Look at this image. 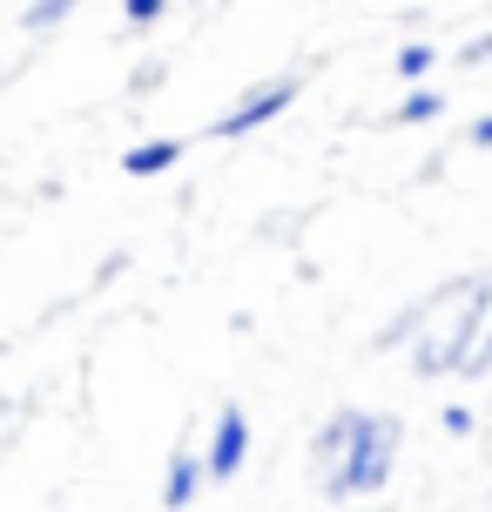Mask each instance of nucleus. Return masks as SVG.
Wrapping results in <instances>:
<instances>
[{"mask_svg": "<svg viewBox=\"0 0 492 512\" xmlns=\"http://www.w3.org/2000/svg\"><path fill=\"white\" fill-rule=\"evenodd\" d=\"M445 115V95L439 88H405V95H398V108H391V122L398 128H425V122H439Z\"/></svg>", "mask_w": 492, "mask_h": 512, "instance_id": "8", "label": "nucleus"}, {"mask_svg": "<svg viewBox=\"0 0 492 512\" xmlns=\"http://www.w3.org/2000/svg\"><path fill=\"white\" fill-rule=\"evenodd\" d=\"M250 411L243 405H216V418H209V445H203V465H209V486H230L236 472L250 465Z\"/></svg>", "mask_w": 492, "mask_h": 512, "instance_id": "4", "label": "nucleus"}, {"mask_svg": "<svg viewBox=\"0 0 492 512\" xmlns=\"http://www.w3.org/2000/svg\"><path fill=\"white\" fill-rule=\"evenodd\" d=\"M459 61H466V68H479V61H492V34H472L466 48H459Z\"/></svg>", "mask_w": 492, "mask_h": 512, "instance_id": "14", "label": "nucleus"}, {"mask_svg": "<svg viewBox=\"0 0 492 512\" xmlns=\"http://www.w3.org/2000/svg\"><path fill=\"white\" fill-rule=\"evenodd\" d=\"M391 68H398V81H412V88H425V75L439 68V48H432V41H405Z\"/></svg>", "mask_w": 492, "mask_h": 512, "instance_id": "9", "label": "nucleus"}, {"mask_svg": "<svg viewBox=\"0 0 492 512\" xmlns=\"http://www.w3.org/2000/svg\"><path fill=\"white\" fill-rule=\"evenodd\" d=\"M27 21H34V27H61V21H68V0H41V7H27Z\"/></svg>", "mask_w": 492, "mask_h": 512, "instance_id": "13", "label": "nucleus"}, {"mask_svg": "<svg viewBox=\"0 0 492 512\" xmlns=\"http://www.w3.org/2000/svg\"><path fill=\"white\" fill-rule=\"evenodd\" d=\"M364 418H371V411H364V405H337L331 418H324V425H317V432H311V465H317V479H331L337 465L351 459V445H358Z\"/></svg>", "mask_w": 492, "mask_h": 512, "instance_id": "5", "label": "nucleus"}, {"mask_svg": "<svg viewBox=\"0 0 492 512\" xmlns=\"http://www.w3.org/2000/svg\"><path fill=\"white\" fill-rule=\"evenodd\" d=\"M398 438H405V425H398L391 411H371L364 432H358V445H351V459L324 479V499H337V506L378 499V492L391 486V465H398Z\"/></svg>", "mask_w": 492, "mask_h": 512, "instance_id": "2", "label": "nucleus"}, {"mask_svg": "<svg viewBox=\"0 0 492 512\" xmlns=\"http://www.w3.org/2000/svg\"><path fill=\"white\" fill-rule=\"evenodd\" d=\"M176 162H182V142H176V135H149V142H129V149H122V176L149 182V176H169Z\"/></svg>", "mask_w": 492, "mask_h": 512, "instance_id": "7", "label": "nucleus"}, {"mask_svg": "<svg viewBox=\"0 0 492 512\" xmlns=\"http://www.w3.org/2000/svg\"><path fill=\"white\" fill-rule=\"evenodd\" d=\"M203 486H209V465H203V452H169V465H162V512H189L196 499H203Z\"/></svg>", "mask_w": 492, "mask_h": 512, "instance_id": "6", "label": "nucleus"}, {"mask_svg": "<svg viewBox=\"0 0 492 512\" xmlns=\"http://www.w3.org/2000/svg\"><path fill=\"white\" fill-rule=\"evenodd\" d=\"M466 142H472V149H492V115H479V122L466 128Z\"/></svg>", "mask_w": 492, "mask_h": 512, "instance_id": "15", "label": "nucleus"}, {"mask_svg": "<svg viewBox=\"0 0 492 512\" xmlns=\"http://www.w3.org/2000/svg\"><path fill=\"white\" fill-rule=\"evenodd\" d=\"M492 371V324H479L472 331V344H466V358H459V371L452 378H486Z\"/></svg>", "mask_w": 492, "mask_h": 512, "instance_id": "10", "label": "nucleus"}, {"mask_svg": "<svg viewBox=\"0 0 492 512\" xmlns=\"http://www.w3.org/2000/svg\"><path fill=\"white\" fill-rule=\"evenodd\" d=\"M122 21H129L135 34H149V27L169 21V0H129V7H122Z\"/></svg>", "mask_w": 492, "mask_h": 512, "instance_id": "11", "label": "nucleus"}, {"mask_svg": "<svg viewBox=\"0 0 492 512\" xmlns=\"http://www.w3.org/2000/svg\"><path fill=\"white\" fill-rule=\"evenodd\" d=\"M297 95H304V81L297 75H277V81H257L250 95H236L216 122L203 128V135H216V142H243V135H257V128H270L277 115H290L297 108Z\"/></svg>", "mask_w": 492, "mask_h": 512, "instance_id": "3", "label": "nucleus"}, {"mask_svg": "<svg viewBox=\"0 0 492 512\" xmlns=\"http://www.w3.org/2000/svg\"><path fill=\"white\" fill-rule=\"evenodd\" d=\"M479 324H492V277H452L418 297V337L412 371L418 378H452Z\"/></svg>", "mask_w": 492, "mask_h": 512, "instance_id": "1", "label": "nucleus"}, {"mask_svg": "<svg viewBox=\"0 0 492 512\" xmlns=\"http://www.w3.org/2000/svg\"><path fill=\"white\" fill-rule=\"evenodd\" d=\"M156 81H162V68H156V61H149V68H135V81H129V88H135V95H149Z\"/></svg>", "mask_w": 492, "mask_h": 512, "instance_id": "16", "label": "nucleus"}, {"mask_svg": "<svg viewBox=\"0 0 492 512\" xmlns=\"http://www.w3.org/2000/svg\"><path fill=\"white\" fill-rule=\"evenodd\" d=\"M439 425H445L452 438H472V425H479V418H472V405H445V411H439Z\"/></svg>", "mask_w": 492, "mask_h": 512, "instance_id": "12", "label": "nucleus"}]
</instances>
